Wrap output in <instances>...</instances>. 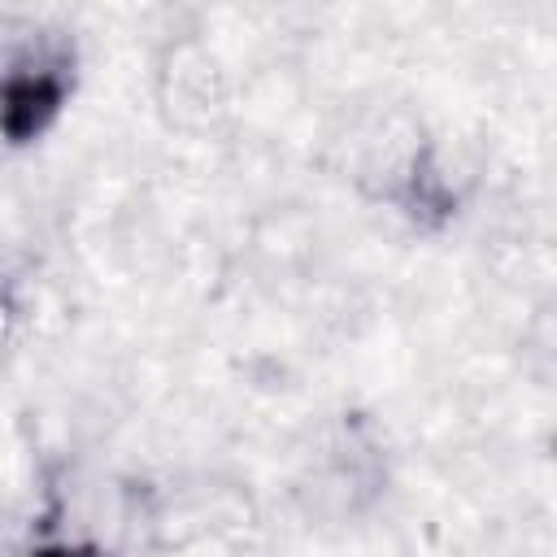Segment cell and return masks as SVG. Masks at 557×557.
<instances>
[{
    "label": "cell",
    "instance_id": "cell-1",
    "mask_svg": "<svg viewBox=\"0 0 557 557\" xmlns=\"http://www.w3.org/2000/svg\"><path fill=\"white\" fill-rule=\"evenodd\" d=\"M70 91V61L61 52H26L0 70V135L26 144L52 126Z\"/></svg>",
    "mask_w": 557,
    "mask_h": 557
},
{
    "label": "cell",
    "instance_id": "cell-2",
    "mask_svg": "<svg viewBox=\"0 0 557 557\" xmlns=\"http://www.w3.org/2000/svg\"><path fill=\"white\" fill-rule=\"evenodd\" d=\"M30 557H100L96 548H70V544H48V548H35Z\"/></svg>",
    "mask_w": 557,
    "mask_h": 557
}]
</instances>
